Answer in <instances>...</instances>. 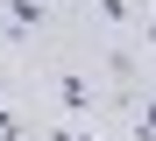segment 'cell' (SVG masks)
Returning a JSON list of instances; mask_svg holds the SVG:
<instances>
[{
	"mask_svg": "<svg viewBox=\"0 0 156 141\" xmlns=\"http://www.w3.org/2000/svg\"><path fill=\"white\" fill-rule=\"evenodd\" d=\"M121 120H128V141H156V92H121Z\"/></svg>",
	"mask_w": 156,
	"mask_h": 141,
	"instance_id": "3",
	"label": "cell"
},
{
	"mask_svg": "<svg viewBox=\"0 0 156 141\" xmlns=\"http://www.w3.org/2000/svg\"><path fill=\"white\" fill-rule=\"evenodd\" d=\"M135 49L156 56V7H142V21H135Z\"/></svg>",
	"mask_w": 156,
	"mask_h": 141,
	"instance_id": "6",
	"label": "cell"
},
{
	"mask_svg": "<svg viewBox=\"0 0 156 141\" xmlns=\"http://www.w3.org/2000/svg\"><path fill=\"white\" fill-rule=\"evenodd\" d=\"M29 127H36L29 113H21L14 99H0V141H29Z\"/></svg>",
	"mask_w": 156,
	"mask_h": 141,
	"instance_id": "5",
	"label": "cell"
},
{
	"mask_svg": "<svg viewBox=\"0 0 156 141\" xmlns=\"http://www.w3.org/2000/svg\"><path fill=\"white\" fill-rule=\"evenodd\" d=\"M7 7V49H36L57 28V0H0Z\"/></svg>",
	"mask_w": 156,
	"mask_h": 141,
	"instance_id": "2",
	"label": "cell"
},
{
	"mask_svg": "<svg viewBox=\"0 0 156 141\" xmlns=\"http://www.w3.org/2000/svg\"><path fill=\"white\" fill-rule=\"evenodd\" d=\"M43 85H50V99H57L64 120H92L99 113V78H85V64H50Z\"/></svg>",
	"mask_w": 156,
	"mask_h": 141,
	"instance_id": "1",
	"label": "cell"
},
{
	"mask_svg": "<svg viewBox=\"0 0 156 141\" xmlns=\"http://www.w3.org/2000/svg\"><path fill=\"white\" fill-rule=\"evenodd\" d=\"M0 49H7V7H0Z\"/></svg>",
	"mask_w": 156,
	"mask_h": 141,
	"instance_id": "7",
	"label": "cell"
},
{
	"mask_svg": "<svg viewBox=\"0 0 156 141\" xmlns=\"http://www.w3.org/2000/svg\"><path fill=\"white\" fill-rule=\"evenodd\" d=\"M85 7H92L99 28H114V35H128V28L142 21V14H135V0H85Z\"/></svg>",
	"mask_w": 156,
	"mask_h": 141,
	"instance_id": "4",
	"label": "cell"
}]
</instances>
